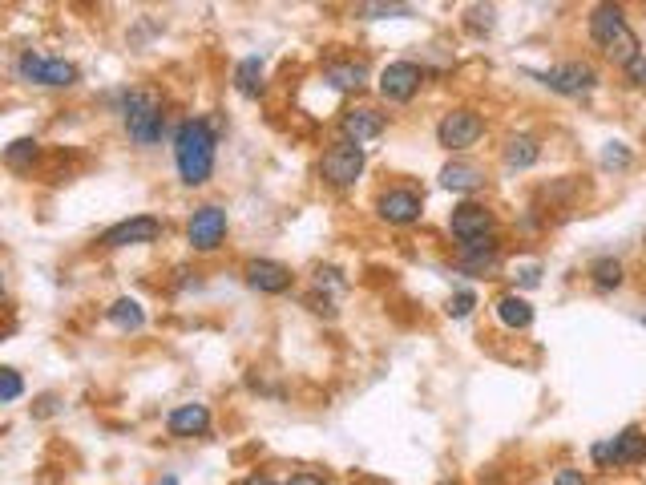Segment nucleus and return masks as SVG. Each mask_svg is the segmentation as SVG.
<instances>
[{
  "mask_svg": "<svg viewBox=\"0 0 646 485\" xmlns=\"http://www.w3.org/2000/svg\"><path fill=\"white\" fill-rule=\"evenodd\" d=\"M105 316H110V324H114V328H122V332H138V328L146 324V308H142L138 300H130V296L114 300Z\"/></svg>",
  "mask_w": 646,
  "mask_h": 485,
  "instance_id": "nucleus-21",
  "label": "nucleus"
},
{
  "mask_svg": "<svg viewBox=\"0 0 646 485\" xmlns=\"http://www.w3.org/2000/svg\"><path fill=\"white\" fill-rule=\"evenodd\" d=\"M420 85H424V69L416 61H392L376 77V89H380L384 102H412V97L420 93Z\"/></svg>",
  "mask_w": 646,
  "mask_h": 485,
  "instance_id": "nucleus-8",
  "label": "nucleus"
},
{
  "mask_svg": "<svg viewBox=\"0 0 646 485\" xmlns=\"http://www.w3.org/2000/svg\"><path fill=\"white\" fill-rule=\"evenodd\" d=\"M626 77H630L634 85H646V57H642V53H638V57L626 65Z\"/></svg>",
  "mask_w": 646,
  "mask_h": 485,
  "instance_id": "nucleus-30",
  "label": "nucleus"
},
{
  "mask_svg": "<svg viewBox=\"0 0 646 485\" xmlns=\"http://www.w3.org/2000/svg\"><path fill=\"white\" fill-rule=\"evenodd\" d=\"M158 485H178V477H162V481H158Z\"/></svg>",
  "mask_w": 646,
  "mask_h": 485,
  "instance_id": "nucleus-35",
  "label": "nucleus"
},
{
  "mask_svg": "<svg viewBox=\"0 0 646 485\" xmlns=\"http://www.w3.org/2000/svg\"><path fill=\"white\" fill-rule=\"evenodd\" d=\"M166 429H170V437H182V441H190V437H206V433H210V409H206L202 401L178 405V409L166 417Z\"/></svg>",
  "mask_w": 646,
  "mask_h": 485,
  "instance_id": "nucleus-16",
  "label": "nucleus"
},
{
  "mask_svg": "<svg viewBox=\"0 0 646 485\" xmlns=\"http://www.w3.org/2000/svg\"><path fill=\"white\" fill-rule=\"evenodd\" d=\"M473 308H477V296H473V291H457V296L449 300V316H453V320H465Z\"/></svg>",
  "mask_w": 646,
  "mask_h": 485,
  "instance_id": "nucleus-28",
  "label": "nucleus"
},
{
  "mask_svg": "<svg viewBox=\"0 0 646 485\" xmlns=\"http://www.w3.org/2000/svg\"><path fill=\"white\" fill-rule=\"evenodd\" d=\"M533 77L562 97H582V93H594V85H598V73L586 61H566V65H554V69L533 73Z\"/></svg>",
  "mask_w": 646,
  "mask_h": 485,
  "instance_id": "nucleus-9",
  "label": "nucleus"
},
{
  "mask_svg": "<svg viewBox=\"0 0 646 485\" xmlns=\"http://www.w3.org/2000/svg\"><path fill=\"white\" fill-rule=\"evenodd\" d=\"M17 73H21V81L41 85V89H69V85H77V65L73 61H65V57H41L33 49L21 53Z\"/></svg>",
  "mask_w": 646,
  "mask_h": 485,
  "instance_id": "nucleus-4",
  "label": "nucleus"
},
{
  "mask_svg": "<svg viewBox=\"0 0 646 485\" xmlns=\"http://www.w3.org/2000/svg\"><path fill=\"white\" fill-rule=\"evenodd\" d=\"M602 162H606V166H626V162H630V154L622 150V142H610V150L602 154Z\"/></svg>",
  "mask_w": 646,
  "mask_h": 485,
  "instance_id": "nucleus-29",
  "label": "nucleus"
},
{
  "mask_svg": "<svg viewBox=\"0 0 646 485\" xmlns=\"http://www.w3.org/2000/svg\"><path fill=\"white\" fill-rule=\"evenodd\" d=\"M243 485H275V481H271V477H259V473H255V477H247Z\"/></svg>",
  "mask_w": 646,
  "mask_h": 485,
  "instance_id": "nucleus-34",
  "label": "nucleus"
},
{
  "mask_svg": "<svg viewBox=\"0 0 646 485\" xmlns=\"http://www.w3.org/2000/svg\"><path fill=\"white\" fill-rule=\"evenodd\" d=\"M287 485H328V481H323L319 473H307V469H303V473H291Z\"/></svg>",
  "mask_w": 646,
  "mask_h": 485,
  "instance_id": "nucleus-32",
  "label": "nucleus"
},
{
  "mask_svg": "<svg viewBox=\"0 0 646 485\" xmlns=\"http://www.w3.org/2000/svg\"><path fill=\"white\" fill-rule=\"evenodd\" d=\"M384 114H376L372 106H352V110H344V118H340V130H344V138L348 142H356V146H364V142H376L380 134H384Z\"/></svg>",
  "mask_w": 646,
  "mask_h": 485,
  "instance_id": "nucleus-13",
  "label": "nucleus"
},
{
  "mask_svg": "<svg viewBox=\"0 0 646 485\" xmlns=\"http://www.w3.org/2000/svg\"><path fill=\"white\" fill-rule=\"evenodd\" d=\"M25 393V380L17 368H0V405H9V401H21Z\"/></svg>",
  "mask_w": 646,
  "mask_h": 485,
  "instance_id": "nucleus-25",
  "label": "nucleus"
},
{
  "mask_svg": "<svg viewBox=\"0 0 646 485\" xmlns=\"http://www.w3.org/2000/svg\"><path fill=\"white\" fill-rule=\"evenodd\" d=\"M323 77H328L336 89H360L368 81V65L364 61H328L323 65Z\"/></svg>",
  "mask_w": 646,
  "mask_h": 485,
  "instance_id": "nucleus-18",
  "label": "nucleus"
},
{
  "mask_svg": "<svg viewBox=\"0 0 646 485\" xmlns=\"http://www.w3.org/2000/svg\"><path fill=\"white\" fill-rule=\"evenodd\" d=\"M441 186L453 190V194H473V190L485 186V170L473 166V162H449V166L441 170Z\"/></svg>",
  "mask_w": 646,
  "mask_h": 485,
  "instance_id": "nucleus-17",
  "label": "nucleus"
},
{
  "mask_svg": "<svg viewBox=\"0 0 646 485\" xmlns=\"http://www.w3.org/2000/svg\"><path fill=\"white\" fill-rule=\"evenodd\" d=\"M227 211L223 207H214V203H206V207H198L194 215H190V223H186V239H190V247L198 251V255H210V251H219L223 243H227Z\"/></svg>",
  "mask_w": 646,
  "mask_h": 485,
  "instance_id": "nucleus-7",
  "label": "nucleus"
},
{
  "mask_svg": "<svg viewBox=\"0 0 646 485\" xmlns=\"http://www.w3.org/2000/svg\"><path fill=\"white\" fill-rule=\"evenodd\" d=\"M590 457H594V465H602V469L638 465V461H646V437H642V429L630 425V429H622V433L598 441V445L590 449Z\"/></svg>",
  "mask_w": 646,
  "mask_h": 485,
  "instance_id": "nucleus-6",
  "label": "nucleus"
},
{
  "mask_svg": "<svg viewBox=\"0 0 646 485\" xmlns=\"http://www.w3.org/2000/svg\"><path fill=\"white\" fill-rule=\"evenodd\" d=\"M554 485H586V477H582L578 469H562V473L554 477Z\"/></svg>",
  "mask_w": 646,
  "mask_h": 485,
  "instance_id": "nucleus-33",
  "label": "nucleus"
},
{
  "mask_svg": "<svg viewBox=\"0 0 646 485\" xmlns=\"http://www.w3.org/2000/svg\"><path fill=\"white\" fill-rule=\"evenodd\" d=\"M0 291H5V275H0Z\"/></svg>",
  "mask_w": 646,
  "mask_h": 485,
  "instance_id": "nucleus-36",
  "label": "nucleus"
},
{
  "mask_svg": "<svg viewBox=\"0 0 646 485\" xmlns=\"http://www.w3.org/2000/svg\"><path fill=\"white\" fill-rule=\"evenodd\" d=\"M505 166L509 170H529L537 158H542V146H537V138H529V134H517V138H509L505 142Z\"/></svg>",
  "mask_w": 646,
  "mask_h": 485,
  "instance_id": "nucleus-19",
  "label": "nucleus"
},
{
  "mask_svg": "<svg viewBox=\"0 0 646 485\" xmlns=\"http://www.w3.org/2000/svg\"><path fill=\"white\" fill-rule=\"evenodd\" d=\"M590 279H594L598 291H614V287H622V263L618 259H594Z\"/></svg>",
  "mask_w": 646,
  "mask_h": 485,
  "instance_id": "nucleus-24",
  "label": "nucleus"
},
{
  "mask_svg": "<svg viewBox=\"0 0 646 485\" xmlns=\"http://www.w3.org/2000/svg\"><path fill=\"white\" fill-rule=\"evenodd\" d=\"M247 283L259 291V296H283L291 287V267L275 263V259H251L247 263Z\"/></svg>",
  "mask_w": 646,
  "mask_h": 485,
  "instance_id": "nucleus-15",
  "label": "nucleus"
},
{
  "mask_svg": "<svg viewBox=\"0 0 646 485\" xmlns=\"http://www.w3.org/2000/svg\"><path fill=\"white\" fill-rule=\"evenodd\" d=\"M590 41L622 69L642 53V45H638L634 29L626 25V13H622L618 0H598V5L590 9Z\"/></svg>",
  "mask_w": 646,
  "mask_h": 485,
  "instance_id": "nucleus-1",
  "label": "nucleus"
},
{
  "mask_svg": "<svg viewBox=\"0 0 646 485\" xmlns=\"http://www.w3.org/2000/svg\"><path fill=\"white\" fill-rule=\"evenodd\" d=\"M481 134H485V118L473 110H449L437 126V142L445 150H469L481 142Z\"/></svg>",
  "mask_w": 646,
  "mask_h": 485,
  "instance_id": "nucleus-10",
  "label": "nucleus"
},
{
  "mask_svg": "<svg viewBox=\"0 0 646 485\" xmlns=\"http://www.w3.org/2000/svg\"><path fill=\"white\" fill-rule=\"evenodd\" d=\"M37 154H41V142L37 138H17V142L5 146V166L9 170H29L37 162Z\"/></svg>",
  "mask_w": 646,
  "mask_h": 485,
  "instance_id": "nucleus-23",
  "label": "nucleus"
},
{
  "mask_svg": "<svg viewBox=\"0 0 646 485\" xmlns=\"http://www.w3.org/2000/svg\"><path fill=\"white\" fill-rule=\"evenodd\" d=\"M493 227H497V219H493V211L489 207H481V203H461L453 215H449V231L465 243V239H477V235H493Z\"/></svg>",
  "mask_w": 646,
  "mask_h": 485,
  "instance_id": "nucleus-14",
  "label": "nucleus"
},
{
  "mask_svg": "<svg viewBox=\"0 0 646 485\" xmlns=\"http://www.w3.org/2000/svg\"><path fill=\"white\" fill-rule=\"evenodd\" d=\"M493 25H497V21H493V9H489V5L469 9V21H465V29H469V33H477V37H481V33H493Z\"/></svg>",
  "mask_w": 646,
  "mask_h": 485,
  "instance_id": "nucleus-26",
  "label": "nucleus"
},
{
  "mask_svg": "<svg viewBox=\"0 0 646 485\" xmlns=\"http://www.w3.org/2000/svg\"><path fill=\"white\" fill-rule=\"evenodd\" d=\"M235 89L243 97H259L263 93V61L259 57H243L235 65Z\"/></svg>",
  "mask_w": 646,
  "mask_h": 485,
  "instance_id": "nucleus-22",
  "label": "nucleus"
},
{
  "mask_svg": "<svg viewBox=\"0 0 646 485\" xmlns=\"http://www.w3.org/2000/svg\"><path fill=\"white\" fill-rule=\"evenodd\" d=\"M360 13H364V17H408L412 9H408V5H392V0H368Z\"/></svg>",
  "mask_w": 646,
  "mask_h": 485,
  "instance_id": "nucleus-27",
  "label": "nucleus"
},
{
  "mask_svg": "<svg viewBox=\"0 0 646 485\" xmlns=\"http://www.w3.org/2000/svg\"><path fill=\"white\" fill-rule=\"evenodd\" d=\"M441 485H449V481H441Z\"/></svg>",
  "mask_w": 646,
  "mask_h": 485,
  "instance_id": "nucleus-37",
  "label": "nucleus"
},
{
  "mask_svg": "<svg viewBox=\"0 0 646 485\" xmlns=\"http://www.w3.org/2000/svg\"><path fill=\"white\" fill-rule=\"evenodd\" d=\"M158 239H162V219L134 215V219H122V223H114L110 231H105L101 247H146V243H158Z\"/></svg>",
  "mask_w": 646,
  "mask_h": 485,
  "instance_id": "nucleus-11",
  "label": "nucleus"
},
{
  "mask_svg": "<svg viewBox=\"0 0 646 485\" xmlns=\"http://www.w3.org/2000/svg\"><path fill=\"white\" fill-rule=\"evenodd\" d=\"M174 162L186 186H202L214 174V130L202 118H190L174 130Z\"/></svg>",
  "mask_w": 646,
  "mask_h": 485,
  "instance_id": "nucleus-2",
  "label": "nucleus"
},
{
  "mask_svg": "<svg viewBox=\"0 0 646 485\" xmlns=\"http://www.w3.org/2000/svg\"><path fill=\"white\" fill-rule=\"evenodd\" d=\"M517 275H521V287H537V283H542V267H537V263H529V267H521Z\"/></svg>",
  "mask_w": 646,
  "mask_h": 485,
  "instance_id": "nucleus-31",
  "label": "nucleus"
},
{
  "mask_svg": "<svg viewBox=\"0 0 646 485\" xmlns=\"http://www.w3.org/2000/svg\"><path fill=\"white\" fill-rule=\"evenodd\" d=\"M420 211H424V199H420L416 190H408V186L384 190V194H380V203H376V215H380L384 223H392V227H408V223H416V219H420Z\"/></svg>",
  "mask_w": 646,
  "mask_h": 485,
  "instance_id": "nucleus-12",
  "label": "nucleus"
},
{
  "mask_svg": "<svg viewBox=\"0 0 646 485\" xmlns=\"http://www.w3.org/2000/svg\"><path fill=\"white\" fill-rule=\"evenodd\" d=\"M497 320L505 324V328H513V332H521V328H529L533 324V308H529V300L525 296H501L497 300Z\"/></svg>",
  "mask_w": 646,
  "mask_h": 485,
  "instance_id": "nucleus-20",
  "label": "nucleus"
},
{
  "mask_svg": "<svg viewBox=\"0 0 646 485\" xmlns=\"http://www.w3.org/2000/svg\"><path fill=\"white\" fill-rule=\"evenodd\" d=\"M319 174H323V182L336 186V190L352 186L364 174V146H356L348 138L328 146V150H323V158H319Z\"/></svg>",
  "mask_w": 646,
  "mask_h": 485,
  "instance_id": "nucleus-5",
  "label": "nucleus"
},
{
  "mask_svg": "<svg viewBox=\"0 0 646 485\" xmlns=\"http://www.w3.org/2000/svg\"><path fill=\"white\" fill-rule=\"evenodd\" d=\"M122 122L138 146H158L166 134V110L154 89H130L122 97Z\"/></svg>",
  "mask_w": 646,
  "mask_h": 485,
  "instance_id": "nucleus-3",
  "label": "nucleus"
}]
</instances>
